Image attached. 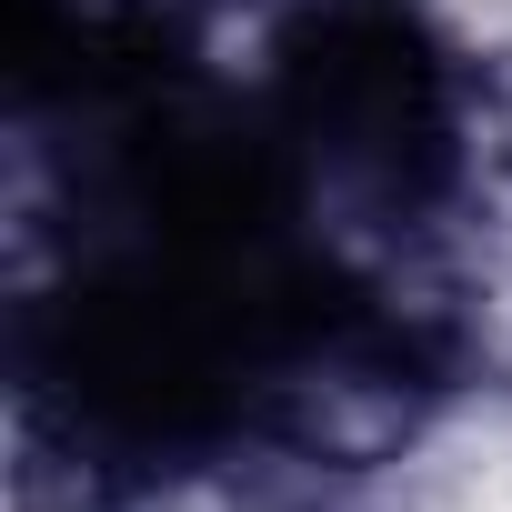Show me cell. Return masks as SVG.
Wrapping results in <instances>:
<instances>
[{"label": "cell", "instance_id": "3957f363", "mask_svg": "<svg viewBox=\"0 0 512 512\" xmlns=\"http://www.w3.org/2000/svg\"><path fill=\"white\" fill-rule=\"evenodd\" d=\"M91 512H251L241 472H151L131 492H101Z\"/></svg>", "mask_w": 512, "mask_h": 512}, {"label": "cell", "instance_id": "6da1fadb", "mask_svg": "<svg viewBox=\"0 0 512 512\" xmlns=\"http://www.w3.org/2000/svg\"><path fill=\"white\" fill-rule=\"evenodd\" d=\"M432 392H412V372L392 362H362V352H322L282 382L272 402V442H292L302 462H332V472H382L412 422H422Z\"/></svg>", "mask_w": 512, "mask_h": 512}, {"label": "cell", "instance_id": "7a4b0ae2", "mask_svg": "<svg viewBox=\"0 0 512 512\" xmlns=\"http://www.w3.org/2000/svg\"><path fill=\"white\" fill-rule=\"evenodd\" d=\"M432 61L462 81H512V0H402Z\"/></svg>", "mask_w": 512, "mask_h": 512}]
</instances>
